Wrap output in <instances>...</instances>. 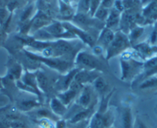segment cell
I'll list each match as a JSON object with an SVG mask.
<instances>
[{
	"instance_id": "obj_1",
	"label": "cell",
	"mask_w": 157,
	"mask_h": 128,
	"mask_svg": "<svg viewBox=\"0 0 157 128\" xmlns=\"http://www.w3.org/2000/svg\"><path fill=\"white\" fill-rule=\"evenodd\" d=\"M74 67L78 70H95L102 73L108 70L107 61L103 60V57L98 56L85 49L80 50L75 56Z\"/></svg>"
},
{
	"instance_id": "obj_2",
	"label": "cell",
	"mask_w": 157,
	"mask_h": 128,
	"mask_svg": "<svg viewBox=\"0 0 157 128\" xmlns=\"http://www.w3.org/2000/svg\"><path fill=\"white\" fill-rule=\"evenodd\" d=\"M144 62L136 57L135 51L130 52L129 49L123 52L120 59L121 76L123 81H134L141 73Z\"/></svg>"
},
{
	"instance_id": "obj_3",
	"label": "cell",
	"mask_w": 157,
	"mask_h": 128,
	"mask_svg": "<svg viewBox=\"0 0 157 128\" xmlns=\"http://www.w3.org/2000/svg\"><path fill=\"white\" fill-rule=\"evenodd\" d=\"M25 55L31 60L38 62L40 64L46 66L49 68L58 72L60 74H65L74 68V62L64 58H47L34 53L28 49H23Z\"/></svg>"
},
{
	"instance_id": "obj_4",
	"label": "cell",
	"mask_w": 157,
	"mask_h": 128,
	"mask_svg": "<svg viewBox=\"0 0 157 128\" xmlns=\"http://www.w3.org/2000/svg\"><path fill=\"white\" fill-rule=\"evenodd\" d=\"M131 46L132 45L127 34L118 30L115 33L114 39L105 50V60L108 62L113 57L122 55L123 52L130 49Z\"/></svg>"
},
{
	"instance_id": "obj_5",
	"label": "cell",
	"mask_w": 157,
	"mask_h": 128,
	"mask_svg": "<svg viewBox=\"0 0 157 128\" xmlns=\"http://www.w3.org/2000/svg\"><path fill=\"white\" fill-rule=\"evenodd\" d=\"M116 116L111 110L96 111L89 120L88 128H109L113 126Z\"/></svg>"
},
{
	"instance_id": "obj_6",
	"label": "cell",
	"mask_w": 157,
	"mask_h": 128,
	"mask_svg": "<svg viewBox=\"0 0 157 128\" xmlns=\"http://www.w3.org/2000/svg\"><path fill=\"white\" fill-rule=\"evenodd\" d=\"M62 23L66 30L73 34L76 38H78L81 42H82L84 45H86V46H90V48H93L96 44L97 37L93 35V33L86 31V30H84L83 29L80 28V27L77 26L71 22L65 21V22H62Z\"/></svg>"
},
{
	"instance_id": "obj_7",
	"label": "cell",
	"mask_w": 157,
	"mask_h": 128,
	"mask_svg": "<svg viewBox=\"0 0 157 128\" xmlns=\"http://www.w3.org/2000/svg\"><path fill=\"white\" fill-rule=\"evenodd\" d=\"M97 97V93L94 90L92 84L86 85L82 87L74 103L78 107L86 109L98 102Z\"/></svg>"
},
{
	"instance_id": "obj_8",
	"label": "cell",
	"mask_w": 157,
	"mask_h": 128,
	"mask_svg": "<svg viewBox=\"0 0 157 128\" xmlns=\"http://www.w3.org/2000/svg\"><path fill=\"white\" fill-rule=\"evenodd\" d=\"M82 87H83V86L78 84V83L73 80L67 90L57 93L56 94V97H58L65 106L69 107L76 100L78 94L82 90Z\"/></svg>"
},
{
	"instance_id": "obj_9",
	"label": "cell",
	"mask_w": 157,
	"mask_h": 128,
	"mask_svg": "<svg viewBox=\"0 0 157 128\" xmlns=\"http://www.w3.org/2000/svg\"><path fill=\"white\" fill-rule=\"evenodd\" d=\"M57 79V78H56ZM56 79L53 80L46 71L39 68L37 70L36 73V80H37L38 87L42 93L49 95L52 92H55L54 86Z\"/></svg>"
},
{
	"instance_id": "obj_10",
	"label": "cell",
	"mask_w": 157,
	"mask_h": 128,
	"mask_svg": "<svg viewBox=\"0 0 157 128\" xmlns=\"http://www.w3.org/2000/svg\"><path fill=\"white\" fill-rule=\"evenodd\" d=\"M157 74V56L148 59L143 63L141 73L136 78V83L139 85L148 78Z\"/></svg>"
},
{
	"instance_id": "obj_11",
	"label": "cell",
	"mask_w": 157,
	"mask_h": 128,
	"mask_svg": "<svg viewBox=\"0 0 157 128\" xmlns=\"http://www.w3.org/2000/svg\"><path fill=\"white\" fill-rule=\"evenodd\" d=\"M78 70H79L78 68L74 67L68 73H65V74H60V76H59L56 80L55 86H54L56 94L59 92L66 90L69 88L72 81L74 80V77Z\"/></svg>"
},
{
	"instance_id": "obj_12",
	"label": "cell",
	"mask_w": 157,
	"mask_h": 128,
	"mask_svg": "<svg viewBox=\"0 0 157 128\" xmlns=\"http://www.w3.org/2000/svg\"><path fill=\"white\" fill-rule=\"evenodd\" d=\"M115 121H117V127L115 128H134L135 123L130 107H123L120 110L117 119H115Z\"/></svg>"
},
{
	"instance_id": "obj_13",
	"label": "cell",
	"mask_w": 157,
	"mask_h": 128,
	"mask_svg": "<svg viewBox=\"0 0 157 128\" xmlns=\"http://www.w3.org/2000/svg\"><path fill=\"white\" fill-rule=\"evenodd\" d=\"M102 74V73L100 72L95 70H79L74 77V81L84 87L93 83L95 80Z\"/></svg>"
},
{
	"instance_id": "obj_14",
	"label": "cell",
	"mask_w": 157,
	"mask_h": 128,
	"mask_svg": "<svg viewBox=\"0 0 157 128\" xmlns=\"http://www.w3.org/2000/svg\"><path fill=\"white\" fill-rule=\"evenodd\" d=\"M43 106V102L39 98L19 99L16 102V108L22 113H29Z\"/></svg>"
},
{
	"instance_id": "obj_15",
	"label": "cell",
	"mask_w": 157,
	"mask_h": 128,
	"mask_svg": "<svg viewBox=\"0 0 157 128\" xmlns=\"http://www.w3.org/2000/svg\"><path fill=\"white\" fill-rule=\"evenodd\" d=\"M23 72L24 70L22 64L18 60L10 57L7 62V75L17 81L21 79Z\"/></svg>"
},
{
	"instance_id": "obj_16",
	"label": "cell",
	"mask_w": 157,
	"mask_h": 128,
	"mask_svg": "<svg viewBox=\"0 0 157 128\" xmlns=\"http://www.w3.org/2000/svg\"><path fill=\"white\" fill-rule=\"evenodd\" d=\"M36 73H37V70L31 71V70H25L23 73H22V77H21L19 80L23 84L36 90L39 95H41L42 97H43V93H42V92L39 90V87H38L37 80H36Z\"/></svg>"
},
{
	"instance_id": "obj_17",
	"label": "cell",
	"mask_w": 157,
	"mask_h": 128,
	"mask_svg": "<svg viewBox=\"0 0 157 128\" xmlns=\"http://www.w3.org/2000/svg\"><path fill=\"white\" fill-rule=\"evenodd\" d=\"M115 33L113 30L104 27L101 32L99 33V37L96 40V45H99L101 47L103 48L105 51L106 50L107 47L109 46L111 42L113 41L115 37Z\"/></svg>"
},
{
	"instance_id": "obj_18",
	"label": "cell",
	"mask_w": 157,
	"mask_h": 128,
	"mask_svg": "<svg viewBox=\"0 0 157 128\" xmlns=\"http://www.w3.org/2000/svg\"><path fill=\"white\" fill-rule=\"evenodd\" d=\"M59 16L61 22H65V21H68L70 22L72 19H73L74 16L75 15V10L73 7L71 6L69 3L64 2L63 0H59Z\"/></svg>"
},
{
	"instance_id": "obj_19",
	"label": "cell",
	"mask_w": 157,
	"mask_h": 128,
	"mask_svg": "<svg viewBox=\"0 0 157 128\" xmlns=\"http://www.w3.org/2000/svg\"><path fill=\"white\" fill-rule=\"evenodd\" d=\"M142 16L145 22H152L157 21V1H152L145 6L142 13Z\"/></svg>"
},
{
	"instance_id": "obj_20",
	"label": "cell",
	"mask_w": 157,
	"mask_h": 128,
	"mask_svg": "<svg viewBox=\"0 0 157 128\" xmlns=\"http://www.w3.org/2000/svg\"><path fill=\"white\" fill-rule=\"evenodd\" d=\"M122 13L116 10L114 7H112L109 10V13L105 22V27L110 29L115 32V29L120 26V19Z\"/></svg>"
},
{
	"instance_id": "obj_21",
	"label": "cell",
	"mask_w": 157,
	"mask_h": 128,
	"mask_svg": "<svg viewBox=\"0 0 157 128\" xmlns=\"http://www.w3.org/2000/svg\"><path fill=\"white\" fill-rule=\"evenodd\" d=\"M92 86L98 96H100L101 98L109 93V85L102 75L95 80L94 82L92 83Z\"/></svg>"
},
{
	"instance_id": "obj_22",
	"label": "cell",
	"mask_w": 157,
	"mask_h": 128,
	"mask_svg": "<svg viewBox=\"0 0 157 128\" xmlns=\"http://www.w3.org/2000/svg\"><path fill=\"white\" fill-rule=\"evenodd\" d=\"M49 108L51 111L59 118L65 117L68 112L67 107L65 106L61 100L56 96L51 98L49 101Z\"/></svg>"
},
{
	"instance_id": "obj_23",
	"label": "cell",
	"mask_w": 157,
	"mask_h": 128,
	"mask_svg": "<svg viewBox=\"0 0 157 128\" xmlns=\"http://www.w3.org/2000/svg\"><path fill=\"white\" fill-rule=\"evenodd\" d=\"M143 33H144V28L137 25L130 30L128 34V37H129V41H130L132 46L135 45L136 42L143 36Z\"/></svg>"
},
{
	"instance_id": "obj_24",
	"label": "cell",
	"mask_w": 157,
	"mask_h": 128,
	"mask_svg": "<svg viewBox=\"0 0 157 128\" xmlns=\"http://www.w3.org/2000/svg\"><path fill=\"white\" fill-rule=\"evenodd\" d=\"M109 10L110 9L105 8V7L101 5L99 7V9L96 10V13L94 14V17L97 19L98 20L101 21V22H105V20H106L109 13Z\"/></svg>"
},
{
	"instance_id": "obj_25",
	"label": "cell",
	"mask_w": 157,
	"mask_h": 128,
	"mask_svg": "<svg viewBox=\"0 0 157 128\" xmlns=\"http://www.w3.org/2000/svg\"><path fill=\"white\" fill-rule=\"evenodd\" d=\"M90 8V0H78L76 13H89Z\"/></svg>"
},
{
	"instance_id": "obj_26",
	"label": "cell",
	"mask_w": 157,
	"mask_h": 128,
	"mask_svg": "<svg viewBox=\"0 0 157 128\" xmlns=\"http://www.w3.org/2000/svg\"><path fill=\"white\" fill-rule=\"evenodd\" d=\"M33 9H34L33 5H30V6H28L27 7H25V10H24V11L22 12V15H21L20 16L21 22L31 19V18L30 17H31L32 14H33Z\"/></svg>"
},
{
	"instance_id": "obj_27",
	"label": "cell",
	"mask_w": 157,
	"mask_h": 128,
	"mask_svg": "<svg viewBox=\"0 0 157 128\" xmlns=\"http://www.w3.org/2000/svg\"><path fill=\"white\" fill-rule=\"evenodd\" d=\"M102 5V0H90V8L89 15L91 16H94L96 10L99 9V7Z\"/></svg>"
},
{
	"instance_id": "obj_28",
	"label": "cell",
	"mask_w": 157,
	"mask_h": 128,
	"mask_svg": "<svg viewBox=\"0 0 157 128\" xmlns=\"http://www.w3.org/2000/svg\"><path fill=\"white\" fill-rule=\"evenodd\" d=\"M10 12L8 11V10L5 6H0V25L1 26H2L3 24L6 22V21L7 20V19H8L10 15Z\"/></svg>"
},
{
	"instance_id": "obj_29",
	"label": "cell",
	"mask_w": 157,
	"mask_h": 128,
	"mask_svg": "<svg viewBox=\"0 0 157 128\" xmlns=\"http://www.w3.org/2000/svg\"><path fill=\"white\" fill-rule=\"evenodd\" d=\"M89 120H83V121L78 122V123H74V124H69L68 123L67 128H88L89 125Z\"/></svg>"
},
{
	"instance_id": "obj_30",
	"label": "cell",
	"mask_w": 157,
	"mask_h": 128,
	"mask_svg": "<svg viewBox=\"0 0 157 128\" xmlns=\"http://www.w3.org/2000/svg\"><path fill=\"white\" fill-rule=\"evenodd\" d=\"M7 37V33L2 29V27L0 25V46H2L6 41V39Z\"/></svg>"
},
{
	"instance_id": "obj_31",
	"label": "cell",
	"mask_w": 157,
	"mask_h": 128,
	"mask_svg": "<svg viewBox=\"0 0 157 128\" xmlns=\"http://www.w3.org/2000/svg\"><path fill=\"white\" fill-rule=\"evenodd\" d=\"M115 0H102V6L105 8L111 9L114 5Z\"/></svg>"
},
{
	"instance_id": "obj_32",
	"label": "cell",
	"mask_w": 157,
	"mask_h": 128,
	"mask_svg": "<svg viewBox=\"0 0 157 128\" xmlns=\"http://www.w3.org/2000/svg\"><path fill=\"white\" fill-rule=\"evenodd\" d=\"M134 128H148V126L142 120H136L134 125Z\"/></svg>"
},
{
	"instance_id": "obj_33",
	"label": "cell",
	"mask_w": 157,
	"mask_h": 128,
	"mask_svg": "<svg viewBox=\"0 0 157 128\" xmlns=\"http://www.w3.org/2000/svg\"><path fill=\"white\" fill-rule=\"evenodd\" d=\"M2 89H3V87L2 84V77H0V90H2Z\"/></svg>"
},
{
	"instance_id": "obj_34",
	"label": "cell",
	"mask_w": 157,
	"mask_h": 128,
	"mask_svg": "<svg viewBox=\"0 0 157 128\" xmlns=\"http://www.w3.org/2000/svg\"><path fill=\"white\" fill-rule=\"evenodd\" d=\"M109 128H115V126H110Z\"/></svg>"
},
{
	"instance_id": "obj_35",
	"label": "cell",
	"mask_w": 157,
	"mask_h": 128,
	"mask_svg": "<svg viewBox=\"0 0 157 128\" xmlns=\"http://www.w3.org/2000/svg\"><path fill=\"white\" fill-rule=\"evenodd\" d=\"M156 109H157V107H156Z\"/></svg>"
}]
</instances>
